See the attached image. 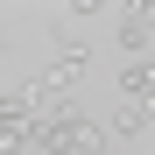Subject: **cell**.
<instances>
[{"mask_svg": "<svg viewBox=\"0 0 155 155\" xmlns=\"http://www.w3.org/2000/svg\"><path fill=\"white\" fill-rule=\"evenodd\" d=\"M35 148H42V155H99V148H106V127L85 120L78 106H64V113L35 120Z\"/></svg>", "mask_w": 155, "mask_h": 155, "instance_id": "6da1fadb", "label": "cell"}, {"mask_svg": "<svg viewBox=\"0 0 155 155\" xmlns=\"http://www.w3.org/2000/svg\"><path fill=\"white\" fill-rule=\"evenodd\" d=\"M35 148V99L28 92H0V155Z\"/></svg>", "mask_w": 155, "mask_h": 155, "instance_id": "7a4b0ae2", "label": "cell"}, {"mask_svg": "<svg viewBox=\"0 0 155 155\" xmlns=\"http://www.w3.org/2000/svg\"><path fill=\"white\" fill-rule=\"evenodd\" d=\"M49 42H57V71H64L71 85H78V78L92 71V42L78 35V28H64V21H57V28H49Z\"/></svg>", "mask_w": 155, "mask_h": 155, "instance_id": "3957f363", "label": "cell"}, {"mask_svg": "<svg viewBox=\"0 0 155 155\" xmlns=\"http://www.w3.org/2000/svg\"><path fill=\"white\" fill-rule=\"evenodd\" d=\"M120 99L155 113V57H141V64H127V71H120Z\"/></svg>", "mask_w": 155, "mask_h": 155, "instance_id": "277c9868", "label": "cell"}, {"mask_svg": "<svg viewBox=\"0 0 155 155\" xmlns=\"http://www.w3.org/2000/svg\"><path fill=\"white\" fill-rule=\"evenodd\" d=\"M148 120H155L148 106H127V99H120V113L106 120V141H120V134H141V127H148Z\"/></svg>", "mask_w": 155, "mask_h": 155, "instance_id": "5b68a950", "label": "cell"}, {"mask_svg": "<svg viewBox=\"0 0 155 155\" xmlns=\"http://www.w3.org/2000/svg\"><path fill=\"white\" fill-rule=\"evenodd\" d=\"M113 14H120V7H113ZM120 49H127V57L141 64V49H148V21H134V14H120Z\"/></svg>", "mask_w": 155, "mask_h": 155, "instance_id": "8992f818", "label": "cell"}]
</instances>
